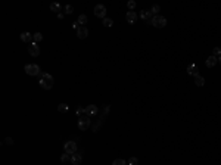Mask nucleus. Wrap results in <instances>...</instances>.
<instances>
[{
    "mask_svg": "<svg viewBox=\"0 0 221 165\" xmlns=\"http://www.w3.org/2000/svg\"><path fill=\"white\" fill-rule=\"evenodd\" d=\"M112 165H127V162H125L124 159H115V161L112 162Z\"/></svg>",
    "mask_w": 221,
    "mask_h": 165,
    "instance_id": "nucleus-25",
    "label": "nucleus"
},
{
    "mask_svg": "<svg viewBox=\"0 0 221 165\" xmlns=\"http://www.w3.org/2000/svg\"><path fill=\"white\" fill-rule=\"evenodd\" d=\"M218 62H220V63H221V56H220V58H218Z\"/></svg>",
    "mask_w": 221,
    "mask_h": 165,
    "instance_id": "nucleus-32",
    "label": "nucleus"
},
{
    "mask_svg": "<svg viewBox=\"0 0 221 165\" xmlns=\"http://www.w3.org/2000/svg\"><path fill=\"white\" fill-rule=\"evenodd\" d=\"M159 11H161V8H159V5H153V6L151 8V13H152L153 16H156Z\"/></svg>",
    "mask_w": 221,
    "mask_h": 165,
    "instance_id": "nucleus-21",
    "label": "nucleus"
},
{
    "mask_svg": "<svg viewBox=\"0 0 221 165\" xmlns=\"http://www.w3.org/2000/svg\"><path fill=\"white\" fill-rule=\"evenodd\" d=\"M61 161L65 164V162H68V161H71V158H69V153H63L62 156H61Z\"/></svg>",
    "mask_w": 221,
    "mask_h": 165,
    "instance_id": "nucleus-24",
    "label": "nucleus"
},
{
    "mask_svg": "<svg viewBox=\"0 0 221 165\" xmlns=\"http://www.w3.org/2000/svg\"><path fill=\"white\" fill-rule=\"evenodd\" d=\"M77 22L78 24H87V16L86 15H80L78 19H77Z\"/></svg>",
    "mask_w": 221,
    "mask_h": 165,
    "instance_id": "nucleus-22",
    "label": "nucleus"
},
{
    "mask_svg": "<svg viewBox=\"0 0 221 165\" xmlns=\"http://www.w3.org/2000/svg\"><path fill=\"white\" fill-rule=\"evenodd\" d=\"M187 72H189L190 75H193V77H196V75H199V69H198V66H196L195 63H192V65H189V68H187Z\"/></svg>",
    "mask_w": 221,
    "mask_h": 165,
    "instance_id": "nucleus-15",
    "label": "nucleus"
},
{
    "mask_svg": "<svg viewBox=\"0 0 221 165\" xmlns=\"http://www.w3.org/2000/svg\"><path fill=\"white\" fill-rule=\"evenodd\" d=\"M40 87L42 89H44V90H50L52 87H53V82H55V80H53V77L50 75V74H46V72H42V78H40Z\"/></svg>",
    "mask_w": 221,
    "mask_h": 165,
    "instance_id": "nucleus-1",
    "label": "nucleus"
},
{
    "mask_svg": "<svg viewBox=\"0 0 221 165\" xmlns=\"http://www.w3.org/2000/svg\"><path fill=\"white\" fill-rule=\"evenodd\" d=\"M125 19H127V22L128 24H136V21H137V13L136 12H133V11H130V12H127V15H125Z\"/></svg>",
    "mask_w": 221,
    "mask_h": 165,
    "instance_id": "nucleus-8",
    "label": "nucleus"
},
{
    "mask_svg": "<svg viewBox=\"0 0 221 165\" xmlns=\"http://www.w3.org/2000/svg\"><path fill=\"white\" fill-rule=\"evenodd\" d=\"M50 11L52 12H61V5L59 3H56V2H53V3H50Z\"/></svg>",
    "mask_w": 221,
    "mask_h": 165,
    "instance_id": "nucleus-19",
    "label": "nucleus"
},
{
    "mask_svg": "<svg viewBox=\"0 0 221 165\" xmlns=\"http://www.w3.org/2000/svg\"><path fill=\"white\" fill-rule=\"evenodd\" d=\"M19 37H21V41H24V43H32V34L30 32H22Z\"/></svg>",
    "mask_w": 221,
    "mask_h": 165,
    "instance_id": "nucleus-14",
    "label": "nucleus"
},
{
    "mask_svg": "<svg viewBox=\"0 0 221 165\" xmlns=\"http://www.w3.org/2000/svg\"><path fill=\"white\" fill-rule=\"evenodd\" d=\"M97 112H99V109H97L96 105H90V106L86 108V115H87V116H93V115H96Z\"/></svg>",
    "mask_w": 221,
    "mask_h": 165,
    "instance_id": "nucleus-12",
    "label": "nucleus"
},
{
    "mask_svg": "<svg viewBox=\"0 0 221 165\" xmlns=\"http://www.w3.org/2000/svg\"><path fill=\"white\" fill-rule=\"evenodd\" d=\"M102 24H103V27H106V28H110L114 25V21L110 19V18H105L103 21H102Z\"/></svg>",
    "mask_w": 221,
    "mask_h": 165,
    "instance_id": "nucleus-18",
    "label": "nucleus"
},
{
    "mask_svg": "<svg viewBox=\"0 0 221 165\" xmlns=\"http://www.w3.org/2000/svg\"><path fill=\"white\" fill-rule=\"evenodd\" d=\"M77 114L81 116V114H86V108H80V106H78V108H77Z\"/></svg>",
    "mask_w": 221,
    "mask_h": 165,
    "instance_id": "nucleus-29",
    "label": "nucleus"
},
{
    "mask_svg": "<svg viewBox=\"0 0 221 165\" xmlns=\"http://www.w3.org/2000/svg\"><path fill=\"white\" fill-rule=\"evenodd\" d=\"M58 111H59V112H62V114H65V112H68V111H69V106H68L66 103H59Z\"/></svg>",
    "mask_w": 221,
    "mask_h": 165,
    "instance_id": "nucleus-20",
    "label": "nucleus"
},
{
    "mask_svg": "<svg viewBox=\"0 0 221 165\" xmlns=\"http://www.w3.org/2000/svg\"><path fill=\"white\" fill-rule=\"evenodd\" d=\"M94 15H96L97 18L105 19V18H106V8H105L103 5H96V6H94Z\"/></svg>",
    "mask_w": 221,
    "mask_h": 165,
    "instance_id": "nucleus-6",
    "label": "nucleus"
},
{
    "mask_svg": "<svg viewBox=\"0 0 221 165\" xmlns=\"http://www.w3.org/2000/svg\"><path fill=\"white\" fill-rule=\"evenodd\" d=\"M25 72L31 77H37V75H42V69L39 65H35V63H28L25 65Z\"/></svg>",
    "mask_w": 221,
    "mask_h": 165,
    "instance_id": "nucleus-2",
    "label": "nucleus"
},
{
    "mask_svg": "<svg viewBox=\"0 0 221 165\" xmlns=\"http://www.w3.org/2000/svg\"><path fill=\"white\" fill-rule=\"evenodd\" d=\"M63 149H65V153H69V155H74L77 152V145H75V142H66L65 143V146H63Z\"/></svg>",
    "mask_w": 221,
    "mask_h": 165,
    "instance_id": "nucleus-5",
    "label": "nucleus"
},
{
    "mask_svg": "<svg viewBox=\"0 0 221 165\" xmlns=\"http://www.w3.org/2000/svg\"><path fill=\"white\" fill-rule=\"evenodd\" d=\"M6 143H8V145H12V143H13V140H12L11 137H8V139H6Z\"/></svg>",
    "mask_w": 221,
    "mask_h": 165,
    "instance_id": "nucleus-30",
    "label": "nucleus"
},
{
    "mask_svg": "<svg viewBox=\"0 0 221 165\" xmlns=\"http://www.w3.org/2000/svg\"><path fill=\"white\" fill-rule=\"evenodd\" d=\"M153 27H156V28H164L165 25H167V19L164 18V16H161V15H156V16H153L152 18V22H151Z\"/></svg>",
    "mask_w": 221,
    "mask_h": 165,
    "instance_id": "nucleus-4",
    "label": "nucleus"
},
{
    "mask_svg": "<svg viewBox=\"0 0 221 165\" xmlns=\"http://www.w3.org/2000/svg\"><path fill=\"white\" fill-rule=\"evenodd\" d=\"M128 165H139V159L134 158V156H131V158L128 159Z\"/></svg>",
    "mask_w": 221,
    "mask_h": 165,
    "instance_id": "nucleus-23",
    "label": "nucleus"
},
{
    "mask_svg": "<svg viewBox=\"0 0 221 165\" xmlns=\"http://www.w3.org/2000/svg\"><path fill=\"white\" fill-rule=\"evenodd\" d=\"M151 16H152L151 11H141V12H140V18H141L144 22H147V24H151V22H152Z\"/></svg>",
    "mask_w": 221,
    "mask_h": 165,
    "instance_id": "nucleus-9",
    "label": "nucleus"
},
{
    "mask_svg": "<svg viewBox=\"0 0 221 165\" xmlns=\"http://www.w3.org/2000/svg\"><path fill=\"white\" fill-rule=\"evenodd\" d=\"M42 40H43V34H42V32H35V34H32V41H34V43H40Z\"/></svg>",
    "mask_w": 221,
    "mask_h": 165,
    "instance_id": "nucleus-17",
    "label": "nucleus"
},
{
    "mask_svg": "<svg viewBox=\"0 0 221 165\" xmlns=\"http://www.w3.org/2000/svg\"><path fill=\"white\" fill-rule=\"evenodd\" d=\"M127 6H128V9H130V11H133V9L136 8V2H133V0H130V2L127 3Z\"/></svg>",
    "mask_w": 221,
    "mask_h": 165,
    "instance_id": "nucleus-28",
    "label": "nucleus"
},
{
    "mask_svg": "<svg viewBox=\"0 0 221 165\" xmlns=\"http://www.w3.org/2000/svg\"><path fill=\"white\" fill-rule=\"evenodd\" d=\"M218 62V58H215L214 55H211L206 61H205V65L208 66V68H212V66H215V63Z\"/></svg>",
    "mask_w": 221,
    "mask_h": 165,
    "instance_id": "nucleus-13",
    "label": "nucleus"
},
{
    "mask_svg": "<svg viewBox=\"0 0 221 165\" xmlns=\"http://www.w3.org/2000/svg\"><path fill=\"white\" fill-rule=\"evenodd\" d=\"M90 124H91V121H90V116H87V115H81L80 118H78V128L80 130H89V127H90Z\"/></svg>",
    "mask_w": 221,
    "mask_h": 165,
    "instance_id": "nucleus-3",
    "label": "nucleus"
},
{
    "mask_svg": "<svg viewBox=\"0 0 221 165\" xmlns=\"http://www.w3.org/2000/svg\"><path fill=\"white\" fill-rule=\"evenodd\" d=\"M87 35H89V30H87L86 27H80V28L77 30V37H78V38L84 40Z\"/></svg>",
    "mask_w": 221,
    "mask_h": 165,
    "instance_id": "nucleus-11",
    "label": "nucleus"
},
{
    "mask_svg": "<svg viewBox=\"0 0 221 165\" xmlns=\"http://www.w3.org/2000/svg\"><path fill=\"white\" fill-rule=\"evenodd\" d=\"M72 27L75 28V30H78V28H80V27H78V22H74V24H72Z\"/></svg>",
    "mask_w": 221,
    "mask_h": 165,
    "instance_id": "nucleus-31",
    "label": "nucleus"
},
{
    "mask_svg": "<svg viewBox=\"0 0 221 165\" xmlns=\"http://www.w3.org/2000/svg\"><path fill=\"white\" fill-rule=\"evenodd\" d=\"M214 56L220 58L221 56V47H214Z\"/></svg>",
    "mask_w": 221,
    "mask_h": 165,
    "instance_id": "nucleus-26",
    "label": "nucleus"
},
{
    "mask_svg": "<svg viewBox=\"0 0 221 165\" xmlns=\"http://www.w3.org/2000/svg\"><path fill=\"white\" fill-rule=\"evenodd\" d=\"M28 53L31 55V56H39L40 55V47H39V44L37 43H30V46H28Z\"/></svg>",
    "mask_w": 221,
    "mask_h": 165,
    "instance_id": "nucleus-7",
    "label": "nucleus"
},
{
    "mask_svg": "<svg viewBox=\"0 0 221 165\" xmlns=\"http://www.w3.org/2000/svg\"><path fill=\"white\" fill-rule=\"evenodd\" d=\"M81 162H83V156H81L80 153L71 155V164H72V165H80Z\"/></svg>",
    "mask_w": 221,
    "mask_h": 165,
    "instance_id": "nucleus-10",
    "label": "nucleus"
},
{
    "mask_svg": "<svg viewBox=\"0 0 221 165\" xmlns=\"http://www.w3.org/2000/svg\"><path fill=\"white\" fill-rule=\"evenodd\" d=\"M72 11H74V8H72L71 5H66V6H65V13L71 15V13H72Z\"/></svg>",
    "mask_w": 221,
    "mask_h": 165,
    "instance_id": "nucleus-27",
    "label": "nucleus"
},
{
    "mask_svg": "<svg viewBox=\"0 0 221 165\" xmlns=\"http://www.w3.org/2000/svg\"><path fill=\"white\" fill-rule=\"evenodd\" d=\"M195 84H196L198 87H202V86L205 84V78H203L202 75H196V77H195Z\"/></svg>",
    "mask_w": 221,
    "mask_h": 165,
    "instance_id": "nucleus-16",
    "label": "nucleus"
}]
</instances>
